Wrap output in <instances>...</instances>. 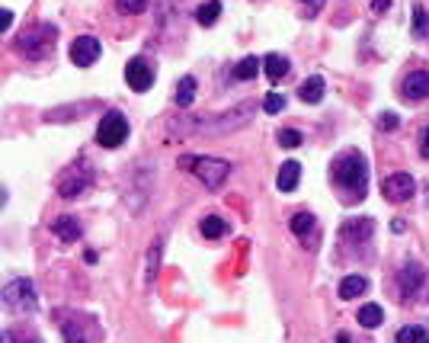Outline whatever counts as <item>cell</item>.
I'll list each match as a JSON object with an SVG mask.
<instances>
[{"label": "cell", "mask_w": 429, "mask_h": 343, "mask_svg": "<svg viewBox=\"0 0 429 343\" xmlns=\"http://www.w3.org/2000/svg\"><path fill=\"white\" fill-rule=\"evenodd\" d=\"M71 62L77 64V68H90V64L99 62V55H103V46H99V38L93 36H77L74 42H71Z\"/></svg>", "instance_id": "ba28073f"}, {"label": "cell", "mask_w": 429, "mask_h": 343, "mask_svg": "<svg viewBox=\"0 0 429 343\" xmlns=\"http://www.w3.org/2000/svg\"><path fill=\"white\" fill-rule=\"evenodd\" d=\"M414 192H416L414 176L404 174V170H398V174H391V176H384L381 196L388 199V202H407V199H414Z\"/></svg>", "instance_id": "52a82bcc"}, {"label": "cell", "mask_w": 429, "mask_h": 343, "mask_svg": "<svg viewBox=\"0 0 429 343\" xmlns=\"http://www.w3.org/2000/svg\"><path fill=\"white\" fill-rule=\"evenodd\" d=\"M180 170H189V174H196L199 183H205L209 190H218L225 183L227 176H231V164L221 158H180Z\"/></svg>", "instance_id": "7a4b0ae2"}, {"label": "cell", "mask_w": 429, "mask_h": 343, "mask_svg": "<svg viewBox=\"0 0 429 343\" xmlns=\"http://www.w3.org/2000/svg\"><path fill=\"white\" fill-rule=\"evenodd\" d=\"M394 343H429V330L420 328V324H407V328L398 330V340Z\"/></svg>", "instance_id": "cb8c5ba5"}, {"label": "cell", "mask_w": 429, "mask_h": 343, "mask_svg": "<svg viewBox=\"0 0 429 343\" xmlns=\"http://www.w3.org/2000/svg\"><path fill=\"white\" fill-rule=\"evenodd\" d=\"M250 115H253V106H241L237 113H227L225 115V132L231 129V125H234V129H237V125H244ZM196 132H202V135H205V132H209V135H215V132H221V125H199Z\"/></svg>", "instance_id": "e0dca14e"}, {"label": "cell", "mask_w": 429, "mask_h": 343, "mask_svg": "<svg viewBox=\"0 0 429 343\" xmlns=\"http://www.w3.org/2000/svg\"><path fill=\"white\" fill-rule=\"evenodd\" d=\"M333 186L343 192L346 206L362 202L369 192V160L359 151H346L343 158H337L333 160Z\"/></svg>", "instance_id": "6da1fadb"}, {"label": "cell", "mask_w": 429, "mask_h": 343, "mask_svg": "<svg viewBox=\"0 0 429 343\" xmlns=\"http://www.w3.org/2000/svg\"><path fill=\"white\" fill-rule=\"evenodd\" d=\"M218 16H221V0H205V4H199V10H196L199 26H215Z\"/></svg>", "instance_id": "7402d4cb"}, {"label": "cell", "mask_w": 429, "mask_h": 343, "mask_svg": "<svg viewBox=\"0 0 429 343\" xmlns=\"http://www.w3.org/2000/svg\"><path fill=\"white\" fill-rule=\"evenodd\" d=\"M398 125H400V115H398V113H381V115H378V129L394 132Z\"/></svg>", "instance_id": "4dcf8cb0"}, {"label": "cell", "mask_w": 429, "mask_h": 343, "mask_svg": "<svg viewBox=\"0 0 429 343\" xmlns=\"http://www.w3.org/2000/svg\"><path fill=\"white\" fill-rule=\"evenodd\" d=\"M90 180H93V167L87 164V160H80L77 167H71L68 174L61 176V183H58V192L64 199H74V196H80L87 186H90Z\"/></svg>", "instance_id": "8992f818"}, {"label": "cell", "mask_w": 429, "mask_h": 343, "mask_svg": "<svg viewBox=\"0 0 429 343\" xmlns=\"http://www.w3.org/2000/svg\"><path fill=\"white\" fill-rule=\"evenodd\" d=\"M288 68H292V64H288V58H282V55H276V52H269L263 58V71H266V77H269L272 84H276V80H282V77H288Z\"/></svg>", "instance_id": "ac0fdd59"}, {"label": "cell", "mask_w": 429, "mask_h": 343, "mask_svg": "<svg viewBox=\"0 0 429 343\" xmlns=\"http://www.w3.org/2000/svg\"><path fill=\"white\" fill-rule=\"evenodd\" d=\"M298 97L308 103V106H317L321 99H324V77L321 74H311L302 87H298Z\"/></svg>", "instance_id": "2e32d148"}, {"label": "cell", "mask_w": 429, "mask_h": 343, "mask_svg": "<svg viewBox=\"0 0 429 343\" xmlns=\"http://www.w3.org/2000/svg\"><path fill=\"white\" fill-rule=\"evenodd\" d=\"M372 231H375V221L372 218H349L339 228V234L349 237V241H365V237H372Z\"/></svg>", "instance_id": "9a60e30c"}, {"label": "cell", "mask_w": 429, "mask_h": 343, "mask_svg": "<svg viewBox=\"0 0 429 343\" xmlns=\"http://www.w3.org/2000/svg\"><path fill=\"white\" fill-rule=\"evenodd\" d=\"M288 228H292V234L302 241V244H311V237H314L317 231V221L311 212H295L292 221H288Z\"/></svg>", "instance_id": "4fadbf2b"}, {"label": "cell", "mask_w": 429, "mask_h": 343, "mask_svg": "<svg viewBox=\"0 0 429 343\" xmlns=\"http://www.w3.org/2000/svg\"><path fill=\"white\" fill-rule=\"evenodd\" d=\"M199 231H202L209 241H218V237H225L227 231H231V225H227L221 215H205V218L199 221Z\"/></svg>", "instance_id": "d6986e66"}, {"label": "cell", "mask_w": 429, "mask_h": 343, "mask_svg": "<svg viewBox=\"0 0 429 343\" xmlns=\"http://www.w3.org/2000/svg\"><path fill=\"white\" fill-rule=\"evenodd\" d=\"M391 231H394V234H404V231H407V221L404 218H394L391 221Z\"/></svg>", "instance_id": "e575fe53"}, {"label": "cell", "mask_w": 429, "mask_h": 343, "mask_svg": "<svg viewBox=\"0 0 429 343\" xmlns=\"http://www.w3.org/2000/svg\"><path fill=\"white\" fill-rule=\"evenodd\" d=\"M298 180H302V164H298V160H286V164L279 167L276 186H279L282 192H292L295 186H298Z\"/></svg>", "instance_id": "5bb4252c"}, {"label": "cell", "mask_w": 429, "mask_h": 343, "mask_svg": "<svg viewBox=\"0 0 429 343\" xmlns=\"http://www.w3.org/2000/svg\"><path fill=\"white\" fill-rule=\"evenodd\" d=\"M286 109V97L282 93H276V90H269L263 97V113H269V115H276V113H282Z\"/></svg>", "instance_id": "83f0119b"}, {"label": "cell", "mask_w": 429, "mask_h": 343, "mask_svg": "<svg viewBox=\"0 0 429 343\" xmlns=\"http://www.w3.org/2000/svg\"><path fill=\"white\" fill-rule=\"evenodd\" d=\"M125 84L132 87V90H138V93H144V90H151L154 87V68L148 64V58H132L128 62V68H125Z\"/></svg>", "instance_id": "9c48e42d"}, {"label": "cell", "mask_w": 429, "mask_h": 343, "mask_svg": "<svg viewBox=\"0 0 429 343\" xmlns=\"http://www.w3.org/2000/svg\"><path fill=\"white\" fill-rule=\"evenodd\" d=\"M256 74H260V58H256V55H247V58L237 62V68H234V77H237V80H253Z\"/></svg>", "instance_id": "d4e9b609"}, {"label": "cell", "mask_w": 429, "mask_h": 343, "mask_svg": "<svg viewBox=\"0 0 429 343\" xmlns=\"http://www.w3.org/2000/svg\"><path fill=\"white\" fill-rule=\"evenodd\" d=\"M304 4H311V10H321V4H324V0H304Z\"/></svg>", "instance_id": "d590c367"}, {"label": "cell", "mask_w": 429, "mask_h": 343, "mask_svg": "<svg viewBox=\"0 0 429 343\" xmlns=\"http://www.w3.org/2000/svg\"><path fill=\"white\" fill-rule=\"evenodd\" d=\"M160 251H164V237H157L151 244V251H148V276H144V282H154V273L160 267Z\"/></svg>", "instance_id": "484cf974"}, {"label": "cell", "mask_w": 429, "mask_h": 343, "mask_svg": "<svg viewBox=\"0 0 429 343\" xmlns=\"http://www.w3.org/2000/svg\"><path fill=\"white\" fill-rule=\"evenodd\" d=\"M52 231L58 241H64V244H74V241H80L83 228H80V221L74 218V215H58V218L52 221Z\"/></svg>", "instance_id": "7c38bea8"}, {"label": "cell", "mask_w": 429, "mask_h": 343, "mask_svg": "<svg viewBox=\"0 0 429 343\" xmlns=\"http://www.w3.org/2000/svg\"><path fill=\"white\" fill-rule=\"evenodd\" d=\"M356 321H359L362 328H381V321H384V312L381 305H375V302H369V305H362L359 314H356Z\"/></svg>", "instance_id": "44dd1931"}, {"label": "cell", "mask_w": 429, "mask_h": 343, "mask_svg": "<svg viewBox=\"0 0 429 343\" xmlns=\"http://www.w3.org/2000/svg\"><path fill=\"white\" fill-rule=\"evenodd\" d=\"M400 97L407 103H420V99L429 97V71H410L400 84Z\"/></svg>", "instance_id": "30bf717a"}, {"label": "cell", "mask_w": 429, "mask_h": 343, "mask_svg": "<svg viewBox=\"0 0 429 343\" xmlns=\"http://www.w3.org/2000/svg\"><path fill=\"white\" fill-rule=\"evenodd\" d=\"M420 158H426V160H429V125L420 132Z\"/></svg>", "instance_id": "1f68e13d"}, {"label": "cell", "mask_w": 429, "mask_h": 343, "mask_svg": "<svg viewBox=\"0 0 429 343\" xmlns=\"http://www.w3.org/2000/svg\"><path fill=\"white\" fill-rule=\"evenodd\" d=\"M414 36H426L429 32V13H426V7H423V4H414Z\"/></svg>", "instance_id": "4316f807"}, {"label": "cell", "mask_w": 429, "mask_h": 343, "mask_svg": "<svg viewBox=\"0 0 429 343\" xmlns=\"http://www.w3.org/2000/svg\"><path fill=\"white\" fill-rule=\"evenodd\" d=\"M337 343H349V337H346V334H339V337H337Z\"/></svg>", "instance_id": "8d00e7d4"}, {"label": "cell", "mask_w": 429, "mask_h": 343, "mask_svg": "<svg viewBox=\"0 0 429 343\" xmlns=\"http://www.w3.org/2000/svg\"><path fill=\"white\" fill-rule=\"evenodd\" d=\"M176 106H192V99H196V77L192 74H186L180 80V84H176Z\"/></svg>", "instance_id": "603a6c76"}, {"label": "cell", "mask_w": 429, "mask_h": 343, "mask_svg": "<svg viewBox=\"0 0 429 343\" xmlns=\"http://www.w3.org/2000/svg\"><path fill=\"white\" fill-rule=\"evenodd\" d=\"M372 10H375V13H384V10H391V0H372Z\"/></svg>", "instance_id": "836d02e7"}, {"label": "cell", "mask_w": 429, "mask_h": 343, "mask_svg": "<svg viewBox=\"0 0 429 343\" xmlns=\"http://www.w3.org/2000/svg\"><path fill=\"white\" fill-rule=\"evenodd\" d=\"M302 132H295V129H282L279 132V145L282 148H302Z\"/></svg>", "instance_id": "f1b7e54d"}, {"label": "cell", "mask_w": 429, "mask_h": 343, "mask_svg": "<svg viewBox=\"0 0 429 343\" xmlns=\"http://www.w3.org/2000/svg\"><path fill=\"white\" fill-rule=\"evenodd\" d=\"M13 26V10H0V32Z\"/></svg>", "instance_id": "d6a6232c"}, {"label": "cell", "mask_w": 429, "mask_h": 343, "mask_svg": "<svg viewBox=\"0 0 429 343\" xmlns=\"http://www.w3.org/2000/svg\"><path fill=\"white\" fill-rule=\"evenodd\" d=\"M3 305L13 314H29L36 312V286L29 279H10L3 286Z\"/></svg>", "instance_id": "277c9868"}, {"label": "cell", "mask_w": 429, "mask_h": 343, "mask_svg": "<svg viewBox=\"0 0 429 343\" xmlns=\"http://www.w3.org/2000/svg\"><path fill=\"white\" fill-rule=\"evenodd\" d=\"M55 26L42 23V26H32V29H26L23 36L16 38V52L23 55V58H29V62H38V58H45L48 52H52L55 46Z\"/></svg>", "instance_id": "3957f363"}, {"label": "cell", "mask_w": 429, "mask_h": 343, "mask_svg": "<svg viewBox=\"0 0 429 343\" xmlns=\"http://www.w3.org/2000/svg\"><path fill=\"white\" fill-rule=\"evenodd\" d=\"M125 138H128V119L119 113V109H113V113H106L103 119H99V125H97V141L103 148H119Z\"/></svg>", "instance_id": "5b68a950"}, {"label": "cell", "mask_w": 429, "mask_h": 343, "mask_svg": "<svg viewBox=\"0 0 429 343\" xmlns=\"http://www.w3.org/2000/svg\"><path fill=\"white\" fill-rule=\"evenodd\" d=\"M362 292H369V279H365V276H359V273L346 276V279L339 282V298H343V302H349V298H359Z\"/></svg>", "instance_id": "ffe728a7"}, {"label": "cell", "mask_w": 429, "mask_h": 343, "mask_svg": "<svg viewBox=\"0 0 429 343\" xmlns=\"http://www.w3.org/2000/svg\"><path fill=\"white\" fill-rule=\"evenodd\" d=\"M423 279H426V270H423L420 263H407V267L398 273V289H400V295H404V298L416 295V292H420V286H423Z\"/></svg>", "instance_id": "8fae6325"}, {"label": "cell", "mask_w": 429, "mask_h": 343, "mask_svg": "<svg viewBox=\"0 0 429 343\" xmlns=\"http://www.w3.org/2000/svg\"><path fill=\"white\" fill-rule=\"evenodd\" d=\"M148 4H151V0H119V4H115V7H119V13H144V10H148Z\"/></svg>", "instance_id": "f546056e"}]
</instances>
